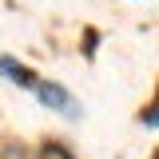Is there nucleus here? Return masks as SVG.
<instances>
[{"mask_svg": "<svg viewBox=\"0 0 159 159\" xmlns=\"http://www.w3.org/2000/svg\"><path fill=\"white\" fill-rule=\"evenodd\" d=\"M40 159H76V155H72L64 143H44V147H40Z\"/></svg>", "mask_w": 159, "mask_h": 159, "instance_id": "7ed1b4c3", "label": "nucleus"}, {"mask_svg": "<svg viewBox=\"0 0 159 159\" xmlns=\"http://www.w3.org/2000/svg\"><path fill=\"white\" fill-rule=\"evenodd\" d=\"M0 159H24L20 147H0Z\"/></svg>", "mask_w": 159, "mask_h": 159, "instance_id": "20e7f679", "label": "nucleus"}, {"mask_svg": "<svg viewBox=\"0 0 159 159\" xmlns=\"http://www.w3.org/2000/svg\"><path fill=\"white\" fill-rule=\"evenodd\" d=\"M155 159H159V151H155Z\"/></svg>", "mask_w": 159, "mask_h": 159, "instance_id": "39448f33", "label": "nucleus"}, {"mask_svg": "<svg viewBox=\"0 0 159 159\" xmlns=\"http://www.w3.org/2000/svg\"><path fill=\"white\" fill-rule=\"evenodd\" d=\"M36 96H40V103H44V107H52V111H60V116H68V119H76V116H80V103L68 96L60 84H40Z\"/></svg>", "mask_w": 159, "mask_h": 159, "instance_id": "f257e3e1", "label": "nucleus"}, {"mask_svg": "<svg viewBox=\"0 0 159 159\" xmlns=\"http://www.w3.org/2000/svg\"><path fill=\"white\" fill-rule=\"evenodd\" d=\"M0 72L12 80V84H20V88H40V80L32 68H24V64H16L12 56H0Z\"/></svg>", "mask_w": 159, "mask_h": 159, "instance_id": "f03ea898", "label": "nucleus"}]
</instances>
